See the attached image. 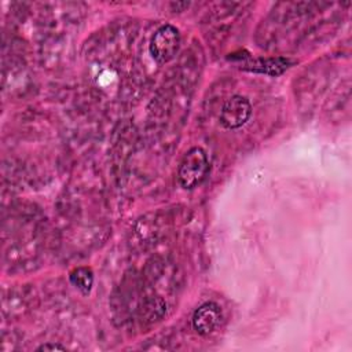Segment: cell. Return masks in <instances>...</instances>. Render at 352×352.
<instances>
[{
  "mask_svg": "<svg viewBox=\"0 0 352 352\" xmlns=\"http://www.w3.org/2000/svg\"><path fill=\"white\" fill-rule=\"evenodd\" d=\"M252 114L250 102L241 95H234L220 110V124L227 129H238L248 122Z\"/></svg>",
  "mask_w": 352,
  "mask_h": 352,
  "instance_id": "obj_3",
  "label": "cell"
},
{
  "mask_svg": "<svg viewBox=\"0 0 352 352\" xmlns=\"http://www.w3.org/2000/svg\"><path fill=\"white\" fill-rule=\"evenodd\" d=\"M209 172V160L201 147L190 148L182 158L177 179L182 187L194 188L201 184Z\"/></svg>",
  "mask_w": 352,
  "mask_h": 352,
  "instance_id": "obj_1",
  "label": "cell"
},
{
  "mask_svg": "<svg viewBox=\"0 0 352 352\" xmlns=\"http://www.w3.org/2000/svg\"><path fill=\"white\" fill-rule=\"evenodd\" d=\"M223 319V314L220 307L216 302L208 301L199 305L191 318V323L194 330L199 336H208L213 333L219 326Z\"/></svg>",
  "mask_w": 352,
  "mask_h": 352,
  "instance_id": "obj_4",
  "label": "cell"
},
{
  "mask_svg": "<svg viewBox=\"0 0 352 352\" xmlns=\"http://www.w3.org/2000/svg\"><path fill=\"white\" fill-rule=\"evenodd\" d=\"M65 346L58 344H43L37 348V351H63Z\"/></svg>",
  "mask_w": 352,
  "mask_h": 352,
  "instance_id": "obj_7",
  "label": "cell"
},
{
  "mask_svg": "<svg viewBox=\"0 0 352 352\" xmlns=\"http://www.w3.org/2000/svg\"><path fill=\"white\" fill-rule=\"evenodd\" d=\"M180 47V33L173 25L160 26L151 37L150 52L158 63H166L175 58Z\"/></svg>",
  "mask_w": 352,
  "mask_h": 352,
  "instance_id": "obj_2",
  "label": "cell"
},
{
  "mask_svg": "<svg viewBox=\"0 0 352 352\" xmlns=\"http://www.w3.org/2000/svg\"><path fill=\"white\" fill-rule=\"evenodd\" d=\"M69 279H70L72 285L76 286L84 294L89 293L92 289V285H94V274H92L91 268H88V267L74 268L70 272Z\"/></svg>",
  "mask_w": 352,
  "mask_h": 352,
  "instance_id": "obj_6",
  "label": "cell"
},
{
  "mask_svg": "<svg viewBox=\"0 0 352 352\" xmlns=\"http://www.w3.org/2000/svg\"><path fill=\"white\" fill-rule=\"evenodd\" d=\"M290 60L286 58H260V59H254L252 62H249L246 65V69L252 70V72H257V73H265L270 76H278L280 73H283L289 66H290Z\"/></svg>",
  "mask_w": 352,
  "mask_h": 352,
  "instance_id": "obj_5",
  "label": "cell"
}]
</instances>
